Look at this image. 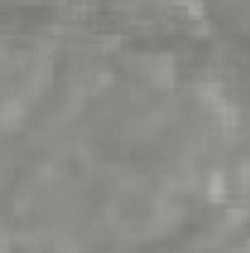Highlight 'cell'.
<instances>
[{
	"label": "cell",
	"instance_id": "cell-1",
	"mask_svg": "<svg viewBox=\"0 0 250 253\" xmlns=\"http://www.w3.org/2000/svg\"><path fill=\"white\" fill-rule=\"evenodd\" d=\"M203 197L209 206H227L233 200V177L224 165H212L203 177Z\"/></svg>",
	"mask_w": 250,
	"mask_h": 253
},
{
	"label": "cell",
	"instance_id": "cell-2",
	"mask_svg": "<svg viewBox=\"0 0 250 253\" xmlns=\"http://www.w3.org/2000/svg\"><path fill=\"white\" fill-rule=\"evenodd\" d=\"M177 15H180L183 21H191V24H200V21H206V18H209V0H191L188 6H183V9H177Z\"/></svg>",
	"mask_w": 250,
	"mask_h": 253
},
{
	"label": "cell",
	"instance_id": "cell-3",
	"mask_svg": "<svg viewBox=\"0 0 250 253\" xmlns=\"http://www.w3.org/2000/svg\"><path fill=\"white\" fill-rule=\"evenodd\" d=\"M171 3H174L177 9H183V6H188V3H191V0H171Z\"/></svg>",
	"mask_w": 250,
	"mask_h": 253
}]
</instances>
